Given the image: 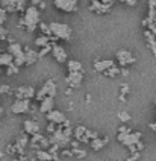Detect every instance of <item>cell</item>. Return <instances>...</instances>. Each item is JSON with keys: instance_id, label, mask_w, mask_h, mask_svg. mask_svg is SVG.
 I'll use <instances>...</instances> for the list:
<instances>
[{"instance_id": "6da1fadb", "label": "cell", "mask_w": 156, "mask_h": 161, "mask_svg": "<svg viewBox=\"0 0 156 161\" xmlns=\"http://www.w3.org/2000/svg\"><path fill=\"white\" fill-rule=\"evenodd\" d=\"M39 18H41V14H39V9L37 6H28L24 9V14L23 17L18 20V26L26 29L28 32H34L35 29L39 25Z\"/></svg>"}, {"instance_id": "7a4b0ae2", "label": "cell", "mask_w": 156, "mask_h": 161, "mask_svg": "<svg viewBox=\"0 0 156 161\" xmlns=\"http://www.w3.org/2000/svg\"><path fill=\"white\" fill-rule=\"evenodd\" d=\"M141 138H143V134L138 132V131H130V132H126V134L117 135V140L121 144L127 146L130 153L139 152V151L144 149V143L141 142Z\"/></svg>"}, {"instance_id": "3957f363", "label": "cell", "mask_w": 156, "mask_h": 161, "mask_svg": "<svg viewBox=\"0 0 156 161\" xmlns=\"http://www.w3.org/2000/svg\"><path fill=\"white\" fill-rule=\"evenodd\" d=\"M52 36H55L56 40H64V41H70L71 40V34L73 29L68 26L67 23H59V21H52L49 23Z\"/></svg>"}, {"instance_id": "277c9868", "label": "cell", "mask_w": 156, "mask_h": 161, "mask_svg": "<svg viewBox=\"0 0 156 161\" xmlns=\"http://www.w3.org/2000/svg\"><path fill=\"white\" fill-rule=\"evenodd\" d=\"M56 94H58V87H56L55 80L47 79L43 84V87L35 93V99H37L38 102H41L43 99H46V97H55Z\"/></svg>"}, {"instance_id": "5b68a950", "label": "cell", "mask_w": 156, "mask_h": 161, "mask_svg": "<svg viewBox=\"0 0 156 161\" xmlns=\"http://www.w3.org/2000/svg\"><path fill=\"white\" fill-rule=\"evenodd\" d=\"M73 134H74L76 140H77L79 143H90L91 140H94V138L99 137L97 132H94V131L88 129V128H85V126H81V125L74 128Z\"/></svg>"}, {"instance_id": "8992f818", "label": "cell", "mask_w": 156, "mask_h": 161, "mask_svg": "<svg viewBox=\"0 0 156 161\" xmlns=\"http://www.w3.org/2000/svg\"><path fill=\"white\" fill-rule=\"evenodd\" d=\"M8 53L12 55V58H14V64L15 65H24L26 64V59H24V50H23V47L18 44V43H9L8 46Z\"/></svg>"}, {"instance_id": "52a82bcc", "label": "cell", "mask_w": 156, "mask_h": 161, "mask_svg": "<svg viewBox=\"0 0 156 161\" xmlns=\"http://www.w3.org/2000/svg\"><path fill=\"white\" fill-rule=\"evenodd\" d=\"M112 6H114V0H91L90 11L101 15V14H108Z\"/></svg>"}, {"instance_id": "ba28073f", "label": "cell", "mask_w": 156, "mask_h": 161, "mask_svg": "<svg viewBox=\"0 0 156 161\" xmlns=\"http://www.w3.org/2000/svg\"><path fill=\"white\" fill-rule=\"evenodd\" d=\"M53 5L56 9L62 11V12H76L79 0H53Z\"/></svg>"}, {"instance_id": "9c48e42d", "label": "cell", "mask_w": 156, "mask_h": 161, "mask_svg": "<svg viewBox=\"0 0 156 161\" xmlns=\"http://www.w3.org/2000/svg\"><path fill=\"white\" fill-rule=\"evenodd\" d=\"M11 111L14 114H26L30 111V100L29 99H15V102L11 105Z\"/></svg>"}, {"instance_id": "30bf717a", "label": "cell", "mask_w": 156, "mask_h": 161, "mask_svg": "<svg viewBox=\"0 0 156 161\" xmlns=\"http://www.w3.org/2000/svg\"><path fill=\"white\" fill-rule=\"evenodd\" d=\"M50 53L53 55V58H55L56 63L64 64V63H67V61H68V52L65 50L64 46L53 43V46H52V52H50Z\"/></svg>"}, {"instance_id": "8fae6325", "label": "cell", "mask_w": 156, "mask_h": 161, "mask_svg": "<svg viewBox=\"0 0 156 161\" xmlns=\"http://www.w3.org/2000/svg\"><path fill=\"white\" fill-rule=\"evenodd\" d=\"M117 61H118L121 67H129V65H132L135 63V56L126 49H120L117 52Z\"/></svg>"}, {"instance_id": "7c38bea8", "label": "cell", "mask_w": 156, "mask_h": 161, "mask_svg": "<svg viewBox=\"0 0 156 161\" xmlns=\"http://www.w3.org/2000/svg\"><path fill=\"white\" fill-rule=\"evenodd\" d=\"M83 80V72H68V76L65 78V82L70 88H79Z\"/></svg>"}, {"instance_id": "4fadbf2b", "label": "cell", "mask_w": 156, "mask_h": 161, "mask_svg": "<svg viewBox=\"0 0 156 161\" xmlns=\"http://www.w3.org/2000/svg\"><path fill=\"white\" fill-rule=\"evenodd\" d=\"M15 97L17 99H30L35 97V88L30 85H21L15 90Z\"/></svg>"}, {"instance_id": "5bb4252c", "label": "cell", "mask_w": 156, "mask_h": 161, "mask_svg": "<svg viewBox=\"0 0 156 161\" xmlns=\"http://www.w3.org/2000/svg\"><path fill=\"white\" fill-rule=\"evenodd\" d=\"M46 119L50 123H55V125H62L65 120H67V117H65L64 113H62V111H58V109H52L50 113H47Z\"/></svg>"}, {"instance_id": "9a60e30c", "label": "cell", "mask_w": 156, "mask_h": 161, "mask_svg": "<svg viewBox=\"0 0 156 161\" xmlns=\"http://www.w3.org/2000/svg\"><path fill=\"white\" fill-rule=\"evenodd\" d=\"M115 61L114 59H97L96 63L92 64V69L97 73H105L108 69H111L112 65H115Z\"/></svg>"}, {"instance_id": "2e32d148", "label": "cell", "mask_w": 156, "mask_h": 161, "mask_svg": "<svg viewBox=\"0 0 156 161\" xmlns=\"http://www.w3.org/2000/svg\"><path fill=\"white\" fill-rule=\"evenodd\" d=\"M23 128H24V132H26L28 135L39 134V131H41V128H39V125H38V122L32 120V119H28V120H24V123H23Z\"/></svg>"}, {"instance_id": "e0dca14e", "label": "cell", "mask_w": 156, "mask_h": 161, "mask_svg": "<svg viewBox=\"0 0 156 161\" xmlns=\"http://www.w3.org/2000/svg\"><path fill=\"white\" fill-rule=\"evenodd\" d=\"M23 50H24V59H26V64L24 65H32L34 63H37L38 59V52L35 49H32V47H23Z\"/></svg>"}, {"instance_id": "ac0fdd59", "label": "cell", "mask_w": 156, "mask_h": 161, "mask_svg": "<svg viewBox=\"0 0 156 161\" xmlns=\"http://www.w3.org/2000/svg\"><path fill=\"white\" fill-rule=\"evenodd\" d=\"M53 107H55V97L43 99V100L39 102V113L47 114V113H50V111L53 109Z\"/></svg>"}, {"instance_id": "d6986e66", "label": "cell", "mask_w": 156, "mask_h": 161, "mask_svg": "<svg viewBox=\"0 0 156 161\" xmlns=\"http://www.w3.org/2000/svg\"><path fill=\"white\" fill-rule=\"evenodd\" d=\"M144 38H146V43H147V46L150 47L152 53L156 56V35L152 31L146 29V31H144Z\"/></svg>"}, {"instance_id": "ffe728a7", "label": "cell", "mask_w": 156, "mask_h": 161, "mask_svg": "<svg viewBox=\"0 0 156 161\" xmlns=\"http://www.w3.org/2000/svg\"><path fill=\"white\" fill-rule=\"evenodd\" d=\"M108 142H109V137H105V138L97 137V138H94V140L90 142V146H91L94 151H100V149H103V147L108 144Z\"/></svg>"}, {"instance_id": "44dd1931", "label": "cell", "mask_w": 156, "mask_h": 161, "mask_svg": "<svg viewBox=\"0 0 156 161\" xmlns=\"http://www.w3.org/2000/svg\"><path fill=\"white\" fill-rule=\"evenodd\" d=\"M65 64H67L68 72H83L82 63H81V61H77V59H68Z\"/></svg>"}, {"instance_id": "7402d4cb", "label": "cell", "mask_w": 156, "mask_h": 161, "mask_svg": "<svg viewBox=\"0 0 156 161\" xmlns=\"http://www.w3.org/2000/svg\"><path fill=\"white\" fill-rule=\"evenodd\" d=\"M35 158H37L38 161H55V160H58V158H55V157L49 152V151H43V149L37 151Z\"/></svg>"}, {"instance_id": "603a6c76", "label": "cell", "mask_w": 156, "mask_h": 161, "mask_svg": "<svg viewBox=\"0 0 156 161\" xmlns=\"http://www.w3.org/2000/svg\"><path fill=\"white\" fill-rule=\"evenodd\" d=\"M15 5H17V0H0V6L5 9L8 14L9 12H15Z\"/></svg>"}, {"instance_id": "cb8c5ba5", "label": "cell", "mask_w": 156, "mask_h": 161, "mask_svg": "<svg viewBox=\"0 0 156 161\" xmlns=\"http://www.w3.org/2000/svg\"><path fill=\"white\" fill-rule=\"evenodd\" d=\"M52 40H56V38H55V36L41 35V36H38L37 40H35V46H38V47H44V46H47L49 43H53Z\"/></svg>"}, {"instance_id": "d4e9b609", "label": "cell", "mask_w": 156, "mask_h": 161, "mask_svg": "<svg viewBox=\"0 0 156 161\" xmlns=\"http://www.w3.org/2000/svg\"><path fill=\"white\" fill-rule=\"evenodd\" d=\"M14 61V58H12V55H9L8 52L6 53H0V67H8L11 63Z\"/></svg>"}, {"instance_id": "484cf974", "label": "cell", "mask_w": 156, "mask_h": 161, "mask_svg": "<svg viewBox=\"0 0 156 161\" xmlns=\"http://www.w3.org/2000/svg\"><path fill=\"white\" fill-rule=\"evenodd\" d=\"M103 75H105V76H108V78H115V76H118L120 75V67L115 64V65H112L111 69H108Z\"/></svg>"}, {"instance_id": "4316f807", "label": "cell", "mask_w": 156, "mask_h": 161, "mask_svg": "<svg viewBox=\"0 0 156 161\" xmlns=\"http://www.w3.org/2000/svg\"><path fill=\"white\" fill-rule=\"evenodd\" d=\"M18 70H20V67H18V65H15V64H14V61H12V63L6 67V75H8V76L17 75V73H18Z\"/></svg>"}, {"instance_id": "83f0119b", "label": "cell", "mask_w": 156, "mask_h": 161, "mask_svg": "<svg viewBox=\"0 0 156 161\" xmlns=\"http://www.w3.org/2000/svg\"><path fill=\"white\" fill-rule=\"evenodd\" d=\"M129 91H130V87H129L127 84H123V85H121V94H120V100H121V102L126 100V96H127Z\"/></svg>"}, {"instance_id": "f1b7e54d", "label": "cell", "mask_w": 156, "mask_h": 161, "mask_svg": "<svg viewBox=\"0 0 156 161\" xmlns=\"http://www.w3.org/2000/svg\"><path fill=\"white\" fill-rule=\"evenodd\" d=\"M39 29H41V32H43V35H47V36H52V32H50V27H49V23H39L38 25Z\"/></svg>"}, {"instance_id": "f546056e", "label": "cell", "mask_w": 156, "mask_h": 161, "mask_svg": "<svg viewBox=\"0 0 156 161\" xmlns=\"http://www.w3.org/2000/svg\"><path fill=\"white\" fill-rule=\"evenodd\" d=\"M71 153L76 155L77 158H85V157H86V152H85L83 149H81V147H74V149H71Z\"/></svg>"}, {"instance_id": "4dcf8cb0", "label": "cell", "mask_w": 156, "mask_h": 161, "mask_svg": "<svg viewBox=\"0 0 156 161\" xmlns=\"http://www.w3.org/2000/svg\"><path fill=\"white\" fill-rule=\"evenodd\" d=\"M8 35H9L8 29L0 25V43H2V41H5V40H8Z\"/></svg>"}, {"instance_id": "1f68e13d", "label": "cell", "mask_w": 156, "mask_h": 161, "mask_svg": "<svg viewBox=\"0 0 156 161\" xmlns=\"http://www.w3.org/2000/svg\"><path fill=\"white\" fill-rule=\"evenodd\" d=\"M118 120H121L123 123H126V122H129V120H130V114H129V113H126V111H120V113H118Z\"/></svg>"}, {"instance_id": "d6a6232c", "label": "cell", "mask_w": 156, "mask_h": 161, "mask_svg": "<svg viewBox=\"0 0 156 161\" xmlns=\"http://www.w3.org/2000/svg\"><path fill=\"white\" fill-rule=\"evenodd\" d=\"M26 9V0H17V5H15V12H21Z\"/></svg>"}, {"instance_id": "836d02e7", "label": "cell", "mask_w": 156, "mask_h": 161, "mask_svg": "<svg viewBox=\"0 0 156 161\" xmlns=\"http://www.w3.org/2000/svg\"><path fill=\"white\" fill-rule=\"evenodd\" d=\"M6 18H8V12L0 6V25H2V26H3V23L6 21Z\"/></svg>"}, {"instance_id": "e575fe53", "label": "cell", "mask_w": 156, "mask_h": 161, "mask_svg": "<svg viewBox=\"0 0 156 161\" xmlns=\"http://www.w3.org/2000/svg\"><path fill=\"white\" fill-rule=\"evenodd\" d=\"M9 91H11V87H8V85H0V96L2 94H6Z\"/></svg>"}, {"instance_id": "d590c367", "label": "cell", "mask_w": 156, "mask_h": 161, "mask_svg": "<svg viewBox=\"0 0 156 161\" xmlns=\"http://www.w3.org/2000/svg\"><path fill=\"white\" fill-rule=\"evenodd\" d=\"M118 2H121V3H124V5H127V6H135L137 5L138 0H118Z\"/></svg>"}, {"instance_id": "8d00e7d4", "label": "cell", "mask_w": 156, "mask_h": 161, "mask_svg": "<svg viewBox=\"0 0 156 161\" xmlns=\"http://www.w3.org/2000/svg\"><path fill=\"white\" fill-rule=\"evenodd\" d=\"M56 128H58V125H55V123H49V126H47V132L53 134L56 131Z\"/></svg>"}, {"instance_id": "74e56055", "label": "cell", "mask_w": 156, "mask_h": 161, "mask_svg": "<svg viewBox=\"0 0 156 161\" xmlns=\"http://www.w3.org/2000/svg\"><path fill=\"white\" fill-rule=\"evenodd\" d=\"M120 75L127 76V75H129V69H127V67H121V69H120Z\"/></svg>"}, {"instance_id": "f35d334b", "label": "cell", "mask_w": 156, "mask_h": 161, "mask_svg": "<svg viewBox=\"0 0 156 161\" xmlns=\"http://www.w3.org/2000/svg\"><path fill=\"white\" fill-rule=\"evenodd\" d=\"M148 128L153 131V132H156V122H152V123H148Z\"/></svg>"}, {"instance_id": "ab89813d", "label": "cell", "mask_w": 156, "mask_h": 161, "mask_svg": "<svg viewBox=\"0 0 156 161\" xmlns=\"http://www.w3.org/2000/svg\"><path fill=\"white\" fill-rule=\"evenodd\" d=\"M2 116H3V108L0 107V117H2Z\"/></svg>"}, {"instance_id": "60d3db41", "label": "cell", "mask_w": 156, "mask_h": 161, "mask_svg": "<svg viewBox=\"0 0 156 161\" xmlns=\"http://www.w3.org/2000/svg\"><path fill=\"white\" fill-rule=\"evenodd\" d=\"M0 53H2V43H0Z\"/></svg>"}, {"instance_id": "b9f144b4", "label": "cell", "mask_w": 156, "mask_h": 161, "mask_svg": "<svg viewBox=\"0 0 156 161\" xmlns=\"http://www.w3.org/2000/svg\"><path fill=\"white\" fill-rule=\"evenodd\" d=\"M2 157H3V152H0V158H2Z\"/></svg>"}, {"instance_id": "7bdbcfd3", "label": "cell", "mask_w": 156, "mask_h": 161, "mask_svg": "<svg viewBox=\"0 0 156 161\" xmlns=\"http://www.w3.org/2000/svg\"><path fill=\"white\" fill-rule=\"evenodd\" d=\"M0 72H2V69H0Z\"/></svg>"}]
</instances>
